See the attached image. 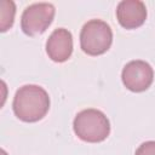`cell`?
I'll use <instances>...</instances> for the list:
<instances>
[{
  "label": "cell",
  "instance_id": "1",
  "mask_svg": "<svg viewBox=\"0 0 155 155\" xmlns=\"http://www.w3.org/2000/svg\"><path fill=\"white\" fill-rule=\"evenodd\" d=\"M16 116L24 122L41 120L50 109V97L39 85H24L16 91L12 103Z\"/></svg>",
  "mask_w": 155,
  "mask_h": 155
},
{
  "label": "cell",
  "instance_id": "2",
  "mask_svg": "<svg viewBox=\"0 0 155 155\" xmlns=\"http://www.w3.org/2000/svg\"><path fill=\"white\" fill-rule=\"evenodd\" d=\"M73 128L75 134L84 142L98 143L110 133V122L105 114L98 109H85L76 114Z\"/></svg>",
  "mask_w": 155,
  "mask_h": 155
},
{
  "label": "cell",
  "instance_id": "3",
  "mask_svg": "<svg viewBox=\"0 0 155 155\" xmlns=\"http://www.w3.org/2000/svg\"><path fill=\"white\" fill-rule=\"evenodd\" d=\"M113 42V31L102 19H91L84 24L80 33V45L85 53L98 56L107 52Z\"/></svg>",
  "mask_w": 155,
  "mask_h": 155
},
{
  "label": "cell",
  "instance_id": "4",
  "mask_svg": "<svg viewBox=\"0 0 155 155\" xmlns=\"http://www.w3.org/2000/svg\"><path fill=\"white\" fill-rule=\"evenodd\" d=\"M54 12V6L48 2H35L27 6L21 17L22 30L30 36L44 33L52 23Z\"/></svg>",
  "mask_w": 155,
  "mask_h": 155
},
{
  "label": "cell",
  "instance_id": "5",
  "mask_svg": "<svg viewBox=\"0 0 155 155\" xmlns=\"http://www.w3.org/2000/svg\"><path fill=\"white\" fill-rule=\"evenodd\" d=\"M121 79L126 88L132 92H143L150 87L154 80V70L151 65L140 59L126 63L122 69Z\"/></svg>",
  "mask_w": 155,
  "mask_h": 155
},
{
  "label": "cell",
  "instance_id": "6",
  "mask_svg": "<svg viewBox=\"0 0 155 155\" xmlns=\"http://www.w3.org/2000/svg\"><path fill=\"white\" fill-rule=\"evenodd\" d=\"M46 52L48 57L57 63L65 62L73 52V35L65 28H58L52 31L46 41Z\"/></svg>",
  "mask_w": 155,
  "mask_h": 155
},
{
  "label": "cell",
  "instance_id": "7",
  "mask_svg": "<svg viewBox=\"0 0 155 155\" xmlns=\"http://www.w3.org/2000/svg\"><path fill=\"white\" fill-rule=\"evenodd\" d=\"M116 18L126 29L138 28L147 19V7L140 0H122L116 7Z\"/></svg>",
  "mask_w": 155,
  "mask_h": 155
},
{
  "label": "cell",
  "instance_id": "8",
  "mask_svg": "<svg viewBox=\"0 0 155 155\" xmlns=\"http://www.w3.org/2000/svg\"><path fill=\"white\" fill-rule=\"evenodd\" d=\"M16 13V7L13 1L4 0L1 1V31H6L13 24V18Z\"/></svg>",
  "mask_w": 155,
  "mask_h": 155
},
{
  "label": "cell",
  "instance_id": "9",
  "mask_svg": "<svg viewBox=\"0 0 155 155\" xmlns=\"http://www.w3.org/2000/svg\"><path fill=\"white\" fill-rule=\"evenodd\" d=\"M134 155H155V140H148L142 143L137 148Z\"/></svg>",
  "mask_w": 155,
  "mask_h": 155
}]
</instances>
